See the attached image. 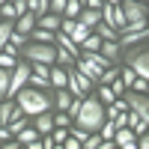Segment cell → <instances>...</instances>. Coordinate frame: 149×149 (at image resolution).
I'll return each mask as SVG.
<instances>
[{"mask_svg":"<svg viewBox=\"0 0 149 149\" xmlns=\"http://www.w3.org/2000/svg\"><path fill=\"white\" fill-rule=\"evenodd\" d=\"M15 104H18L21 113L36 116V113H42V110H54V93H51V90H39V86L24 84L21 90L15 93Z\"/></svg>","mask_w":149,"mask_h":149,"instance_id":"1","label":"cell"},{"mask_svg":"<svg viewBox=\"0 0 149 149\" xmlns=\"http://www.w3.org/2000/svg\"><path fill=\"white\" fill-rule=\"evenodd\" d=\"M102 122H104V104L95 98V93H86L78 116H74V125H81L84 131H98Z\"/></svg>","mask_w":149,"mask_h":149,"instance_id":"2","label":"cell"},{"mask_svg":"<svg viewBox=\"0 0 149 149\" xmlns=\"http://www.w3.org/2000/svg\"><path fill=\"white\" fill-rule=\"evenodd\" d=\"M119 60L125 66H131V72L137 74V78H149V48H146V42L134 45V48H125V51L119 54Z\"/></svg>","mask_w":149,"mask_h":149,"instance_id":"3","label":"cell"},{"mask_svg":"<svg viewBox=\"0 0 149 149\" xmlns=\"http://www.w3.org/2000/svg\"><path fill=\"white\" fill-rule=\"evenodd\" d=\"M18 57L30 60V63H48V66H51L57 60V45L54 42H27L18 51Z\"/></svg>","mask_w":149,"mask_h":149,"instance_id":"4","label":"cell"},{"mask_svg":"<svg viewBox=\"0 0 149 149\" xmlns=\"http://www.w3.org/2000/svg\"><path fill=\"white\" fill-rule=\"evenodd\" d=\"M119 6H122V15H125V27H122V30L146 27V3H137V0H119Z\"/></svg>","mask_w":149,"mask_h":149,"instance_id":"5","label":"cell"},{"mask_svg":"<svg viewBox=\"0 0 149 149\" xmlns=\"http://www.w3.org/2000/svg\"><path fill=\"white\" fill-rule=\"evenodd\" d=\"M30 78V60H18V66L9 72V90H6V98H15V93L21 90Z\"/></svg>","mask_w":149,"mask_h":149,"instance_id":"6","label":"cell"},{"mask_svg":"<svg viewBox=\"0 0 149 149\" xmlns=\"http://www.w3.org/2000/svg\"><path fill=\"white\" fill-rule=\"evenodd\" d=\"M149 39V30L146 27H131V30H122L116 36V45H119V51H125V48H134V45H143Z\"/></svg>","mask_w":149,"mask_h":149,"instance_id":"7","label":"cell"},{"mask_svg":"<svg viewBox=\"0 0 149 149\" xmlns=\"http://www.w3.org/2000/svg\"><path fill=\"white\" fill-rule=\"evenodd\" d=\"M122 95H125V102H128V110H131V113H137V116H149V95H146V93H137V90H131V86H128Z\"/></svg>","mask_w":149,"mask_h":149,"instance_id":"8","label":"cell"},{"mask_svg":"<svg viewBox=\"0 0 149 149\" xmlns=\"http://www.w3.org/2000/svg\"><path fill=\"white\" fill-rule=\"evenodd\" d=\"M33 128L39 134H51L54 131V110H42V113L33 116Z\"/></svg>","mask_w":149,"mask_h":149,"instance_id":"9","label":"cell"},{"mask_svg":"<svg viewBox=\"0 0 149 149\" xmlns=\"http://www.w3.org/2000/svg\"><path fill=\"white\" fill-rule=\"evenodd\" d=\"M69 74H66V66L60 63H51V72H48V84H51V90H60V86H66Z\"/></svg>","mask_w":149,"mask_h":149,"instance_id":"10","label":"cell"},{"mask_svg":"<svg viewBox=\"0 0 149 149\" xmlns=\"http://www.w3.org/2000/svg\"><path fill=\"white\" fill-rule=\"evenodd\" d=\"M113 146H125V149H134V131L128 128V125H122V128H116L113 131Z\"/></svg>","mask_w":149,"mask_h":149,"instance_id":"11","label":"cell"},{"mask_svg":"<svg viewBox=\"0 0 149 149\" xmlns=\"http://www.w3.org/2000/svg\"><path fill=\"white\" fill-rule=\"evenodd\" d=\"M12 27H15L18 33H30V30L36 27V12H30V9H27V12H21V15L12 21Z\"/></svg>","mask_w":149,"mask_h":149,"instance_id":"12","label":"cell"},{"mask_svg":"<svg viewBox=\"0 0 149 149\" xmlns=\"http://www.w3.org/2000/svg\"><path fill=\"white\" fill-rule=\"evenodd\" d=\"M60 18H63V15H57V12L36 15V27H42V30H60Z\"/></svg>","mask_w":149,"mask_h":149,"instance_id":"13","label":"cell"},{"mask_svg":"<svg viewBox=\"0 0 149 149\" xmlns=\"http://www.w3.org/2000/svg\"><path fill=\"white\" fill-rule=\"evenodd\" d=\"M98 54H104L110 63H119V45H116V39H102V48H98Z\"/></svg>","mask_w":149,"mask_h":149,"instance_id":"14","label":"cell"},{"mask_svg":"<svg viewBox=\"0 0 149 149\" xmlns=\"http://www.w3.org/2000/svg\"><path fill=\"white\" fill-rule=\"evenodd\" d=\"M74 21H81L84 27H90V30H93L95 24L102 21V12H98V9H86V6H84V9H81V15L74 18Z\"/></svg>","mask_w":149,"mask_h":149,"instance_id":"15","label":"cell"},{"mask_svg":"<svg viewBox=\"0 0 149 149\" xmlns=\"http://www.w3.org/2000/svg\"><path fill=\"white\" fill-rule=\"evenodd\" d=\"M93 33L98 36V39H116V36H119L116 27H110V24H104V21H98L95 27H93Z\"/></svg>","mask_w":149,"mask_h":149,"instance_id":"16","label":"cell"},{"mask_svg":"<svg viewBox=\"0 0 149 149\" xmlns=\"http://www.w3.org/2000/svg\"><path fill=\"white\" fill-rule=\"evenodd\" d=\"M24 125H30V116H27V113H15V116H12V119H9V131H12V137H15Z\"/></svg>","mask_w":149,"mask_h":149,"instance_id":"17","label":"cell"},{"mask_svg":"<svg viewBox=\"0 0 149 149\" xmlns=\"http://www.w3.org/2000/svg\"><path fill=\"white\" fill-rule=\"evenodd\" d=\"M98 48H102V39H98V36L90 30V36L81 42V54H86V51H98Z\"/></svg>","mask_w":149,"mask_h":149,"instance_id":"18","label":"cell"},{"mask_svg":"<svg viewBox=\"0 0 149 149\" xmlns=\"http://www.w3.org/2000/svg\"><path fill=\"white\" fill-rule=\"evenodd\" d=\"M12 30H15V27H12V21H9V18H0V51H3V45L9 42Z\"/></svg>","mask_w":149,"mask_h":149,"instance_id":"19","label":"cell"},{"mask_svg":"<svg viewBox=\"0 0 149 149\" xmlns=\"http://www.w3.org/2000/svg\"><path fill=\"white\" fill-rule=\"evenodd\" d=\"M69 36H72V42H78V48H81V42L86 39V36H90V27H84L81 21H74V30H72Z\"/></svg>","mask_w":149,"mask_h":149,"instance_id":"20","label":"cell"},{"mask_svg":"<svg viewBox=\"0 0 149 149\" xmlns=\"http://www.w3.org/2000/svg\"><path fill=\"white\" fill-rule=\"evenodd\" d=\"M81 9H84V3H81V0H66L63 15H66V18H78V15H81Z\"/></svg>","mask_w":149,"mask_h":149,"instance_id":"21","label":"cell"},{"mask_svg":"<svg viewBox=\"0 0 149 149\" xmlns=\"http://www.w3.org/2000/svg\"><path fill=\"white\" fill-rule=\"evenodd\" d=\"M72 125V116L66 110H54V128H69Z\"/></svg>","mask_w":149,"mask_h":149,"instance_id":"22","label":"cell"},{"mask_svg":"<svg viewBox=\"0 0 149 149\" xmlns=\"http://www.w3.org/2000/svg\"><path fill=\"white\" fill-rule=\"evenodd\" d=\"M134 78H137V74L131 72V66H125V63H122V66H119V81L125 84V86H131V84H134Z\"/></svg>","mask_w":149,"mask_h":149,"instance_id":"23","label":"cell"},{"mask_svg":"<svg viewBox=\"0 0 149 149\" xmlns=\"http://www.w3.org/2000/svg\"><path fill=\"white\" fill-rule=\"evenodd\" d=\"M9 42H12V45H15V48H18V51H21V48H24V45H27V42H30V36H27V33H18V30H12V36H9Z\"/></svg>","mask_w":149,"mask_h":149,"instance_id":"24","label":"cell"},{"mask_svg":"<svg viewBox=\"0 0 149 149\" xmlns=\"http://www.w3.org/2000/svg\"><path fill=\"white\" fill-rule=\"evenodd\" d=\"M0 18H9V21H15V18H18V12H15V3H12V0L0 6Z\"/></svg>","mask_w":149,"mask_h":149,"instance_id":"25","label":"cell"},{"mask_svg":"<svg viewBox=\"0 0 149 149\" xmlns=\"http://www.w3.org/2000/svg\"><path fill=\"white\" fill-rule=\"evenodd\" d=\"M9 72H12V69H3V66H0V98H6V90H9Z\"/></svg>","mask_w":149,"mask_h":149,"instance_id":"26","label":"cell"},{"mask_svg":"<svg viewBox=\"0 0 149 149\" xmlns=\"http://www.w3.org/2000/svg\"><path fill=\"white\" fill-rule=\"evenodd\" d=\"M0 66H3V69H15V66H18V57H15V54L0 51Z\"/></svg>","mask_w":149,"mask_h":149,"instance_id":"27","label":"cell"},{"mask_svg":"<svg viewBox=\"0 0 149 149\" xmlns=\"http://www.w3.org/2000/svg\"><path fill=\"white\" fill-rule=\"evenodd\" d=\"M54 63H60V66H74V57L69 54V51H63V48H57V60Z\"/></svg>","mask_w":149,"mask_h":149,"instance_id":"28","label":"cell"},{"mask_svg":"<svg viewBox=\"0 0 149 149\" xmlns=\"http://www.w3.org/2000/svg\"><path fill=\"white\" fill-rule=\"evenodd\" d=\"M66 9V0H48V12H57V15H63Z\"/></svg>","mask_w":149,"mask_h":149,"instance_id":"29","label":"cell"},{"mask_svg":"<svg viewBox=\"0 0 149 149\" xmlns=\"http://www.w3.org/2000/svg\"><path fill=\"white\" fill-rule=\"evenodd\" d=\"M131 90H137V93H146V90H149V78H134Z\"/></svg>","mask_w":149,"mask_h":149,"instance_id":"30","label":"cell"},{"mask_svg":"<svg viewBox=\"0 0 149 149\" xmlns=\"http://www.w3.org/2000/svg\"><path fill=\"white\" fill-rule=\"evenodd\" d=\"M110 90H113V95H122V93H125V90H128V86H125V84H122L119 78H113V81H110Z\"/></svg>","mask_w":149,"mask_h":149,"instance_id":"31","label":"cell"},{"mask_svg":"<svg viewBox=\"0 0 149 149\" xmlns=\"http://www.w3.org/2000/svg\"><path fill=\"white\" fill-rule=\"evenodd\" d=\"M81 3H84L86 9H102V3H104V0H81Z\"/></svg>","mask_w":149,"mask_h":149,"instance_id":"32","label":"cell"},{"mask_svg":"<svg viewBox=\"0 0 149 149\" xmlns=\"http://www.w3.org/2000/svg\"><path fill=\"white\" fill-rule=\"evenodd\" d=\"M12 3H15V12L21 15V12H27V3H24V0H12Z\"/></svg>","mask_w":149,"mask_h":149,"instance_id":"33","label":"cell"},{"mask_svg":"<svg viewBox=\"0 0 149 149\" xmlns=\"http://www.w3.org/2000/svg\"><path fill=\"white\" fill-rule=\"evenodd\" d=\"M104 3H110V6H116V3H119V0H104Z\"/></svg>","mask_w":149,"mask_h":149,"instance_id":"34","label":"cell"},{"mask_svg":"<svg viewBox=\"0 0 149 149\" xmlns=\"http://www.w3.org/2000/svg\"><path fill=\"white\" fill-rule=\"evenodd\" d=\"M3 3H9V0H0V6H3Z\"/></svg>","mask_w":149,"mask_h":149,"instance_id":"35","label":"cell"},{"mask_svg":"<svg viewBox=\"0 0 149 149\" xmlns=\"http://www.w3.org/2000/svg\"><path fill=\"white\" fill-rule=\"evenodd\" d=\"M137 3H146V0H137Z\"/></svg>","mask_w":149,"mask_h":149,"instance_id":"36","label":"cell"}]
</instances>
